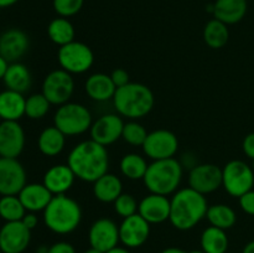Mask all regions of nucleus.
<instances>
[{
	"label": "nucleus",
	"instance_id": "11",
	"mask_svg": "<svg viewBox=\"0 0 254 253\" xmlns=\"http://www.w3.org/2000/svg\"><path fill=\"white\" fill-rule=\"evenodd\" d=\"M26 185V171L17 159L0 158V195H19Z\"/></svg>",
	"mask_w": 254,
	"mask_h": 253
},
{
	"label": "nucleus",
	"instance_id": "17",
	"mask_svg": "<svg viewBox=\"0 0 254 253\" xmlns=\"http://www.w3.org/2000/svg\"><path fill=\"white\" fill-rule=\"evenodd\" d=\"M124 122L118 114H104L91 126V139L107 146L122 138Z\"/></svg>",
	"mask_w": 254,
	"mask_h": 253
},
{
	"label": "nucleus",
	"instance_id": "10",
	"mask_svg": "<svg viewBox=\"0 0 254 253\" xmlns=\"http://www.w3.org/2000/svg\"><path fill=\"white\" fill-rule=\"evenodd\" d=\"M141 148L153 160L174 158L179 150L178 136L168 129H158L148 134Z\"/></svg>",
	"mask_w": 254,
	"mask_h": 253
},
{
	"label": "nucleus",
	"instance_id": "18",
	"mask_svg": "<svg viewBox=\"0 0 254 253\" xmlns=\"http://www.w3.org/2000/svg\"><path fill=\"white\" fill-rule=\"evenodd\" d=\"M171 202L168 196L150 193L139 202L138 213L150 225L163 223L170 218Z\"/></svg>",
	"mask_w": 254,
	"mask_h": 253
},
{
	"label": "nucleus",
	"instance_id": "22",
	"mask_svg": "<svg viewBox=\"0 0 254 253\" xmlns=\"http://www.w3.org/2000/svg\"><path fill=\"white\" fill-rule=\"evenodd\" d=\"M247 9V0H216L212 5V14L215 19L226 25H233L246 16Z\"/></svg>",
	"mask_w": 254,
	"mask_h": 253
},
{
	"label": "nucleus",
	"instance_id": "2",
	"mask_svg": "<svg viewBox=\"0 0 254 253\" xmlns=\"http://www.w3.org/2000/svg\"><path fill=\"white\" fill-rule=\"evenodd\" d=\"M170 202L169 221L180 231H188L197 226V223L206 217L208 210L205 195L197 192L190 186L176 191Z\"/></svg>",
	"mask_w": 254,
	"mask_h": 253
},
{
	"label": "nucleus",
	"instance_id": "7",
	"mask_svg": "<svg viewBox=\"0 0 254 253\" xmlns=\"http://www.w3.org/2000/svg\"><path fill=\"white\" fill-rule=\"evenodd\" d=\"M222 186L227 193L238 198L253 190L254 171L252 166L242 160L228 161L222 169Z\"/></svg>",
	"mask_w": 254,
	"mask_h": 253
},
{
	"label": "nucleus",
	"instance_id": "51",
	"mask_svg": "<svg viewBox=\"0 0 254 253\" xmlns=\"http://www.w3.org/2000/svg\"><path fill=\"white\" fill-rule=\"evenodd\" d=\"M0 253H2V251H1V250H0Z\"/></svg>",
	"mask_w": 254,
	"mask_h": 253
},
{
	"label": "nucleus",
	"instance_id": "13",
	"mask_svg": "<svg viewBox=\"0 0 254 253\" xmlns=\"http://www.w3.org/2000/svg\"><path fill=\"white\" fill-rule=\"evenodd\" d=\"M88 240L91 247L103 253L108 252L121 242L119 227L111 218H99L89 228Z\"/></svg>",
	"mask_w": 254,
	"mask_h": 253
},
{
	"label": "nucleus",
	"instance_id": "48",
	"mask_svg": "<svg viewBox=\"0 0 254 253\" xmlns=\"http://www.w3.org/2000/svg\"><path fill=\"white\" fill-rule=\"evenodd\" d=\"M84 253H103V252H101V251H98V250H96V248L91 247L89 250H87Z\"/></svg>",
	"mask_w": 254,
	"mask_h": 253
},
{
	"label": "nucleus",
	"instance_id": "3",
	"mask_svg": "<svg viewBox=\"0 0 254 253\" xmlns=\"http://www.w3.org/2000/svg\"><path fill=\"white\" fill-rule=\"evenodd\" d=\"M155 99L151 89L141 83L129 82L128 84L117 88L113 97L116 111L121 116L135 121L148 116L153 109Z\"/></svg>",
	"mask_w": 254,
	"mask_h": 253
},
{
	"label": "nucleus",
	"instance_id": "41",
	"mask_svg": "<svg viewBox=\"0 0 254 253\" xmlns=\"http://www.w3.org/2000/svg\"><path fill=\"white\" fill-rule=\"evenodd\" d=\"M242 148L246 155L254 160V131L246 135V138L243 139Z\"/></svg>",
	"mask_w": 254,
	"mask_h": 253
},
{
	"label": "nucleus",
	"instance_id": "14",
	"mask_svg": "<svg viewBox=\"0 0 254 253\" xmlns=\"http://www.w3.org/2000/svg\"><path fill=\"white\" fill-rule=\"evenodd\" d=\"M31 241V231L21 222H6L0 228V250L2 253H22Z\"/></svg>",
	"mask_w": 254,
	"mask_h": 253
},
{
	"label": "nucleus",
	"instance_id": "37",
	"mask_svg": "<svg viewBox=\"0 0 254 253\" xmlns=\"http://www.w3.org/2000/svg\"><path fill=\"white\" fill-rule=\"evenodd\" d=\"M84 0H54V9L61 17H69L81 11Z\"/></svg>",
	"mask_w": 254,
	"mask_h": 253
},
{
	"label": "nucleus",
	"instance_id": "23",
	"mask_svg": "<svg viewBox=\"0 0 254 253\" xmlns=\"http://www.w3.org/2000/svg\"><path fill=\"white\" fill-rule=\"evenodd\" d=\"M87 94L91 99L97 102H106L113 99L117 87L111 76L106 73H93L87 78L84 84Z\"/></svg>",
	"mask_w": 254,
	"mask_h": 253
},
{
	"label": "nucleus",
	"instance_id": "49",
	"mask_svg": "<svg viewBox=\"0 0 254 253\" xmlns=\"http://www.w3.org/2000/svg\"><path fill=\"white\" fill-rule=\"evenodd\" d=\"M189 253H206L205 251H202V250H193V251H191V252H189Z\"/></svg>",
	"mask_w": 254,
	"mask_h": 253
},
{
	"label": "nucleus",
	"instance_id": "30",
	"mask_svg": "<svg viewBox=\"0 0 254 253\" xmlns=\"http://www.w3.org/2000/svg\"><path fill=\"white\" fill-rule=\"evenodd\" d=\"M230 39V31L225 22L212 19L206 24L203 29V40L211 49H222Z\"/></svg>",
	"mask_w": 254,
	"mask_h": 253
},
{
	"label": "nucleus",
	"instance_id": "40",
	"mask_svg": "<svg viewBox=\"0 0 254 253\" xmlns=\"http://www.w3.org/2000/svg\"><path fill=\"white\" fill-rule=\"evenodd\" d=\"M47 253H76V250L68 242H57L49 247Z\"/></svg>",
	"mask_w": 254,
	"mask_h": 253
},
{
	"label": "nucleus",
	"instance_id": "34",
	"mask_svg": "<svg viewBox=\"0 0 254 253\" xmlns=\"http://www.w3.org/2000/svg\"><path fill=\"white\" fill-rule=\"evenodd\" d=\"M50 103L46 97L42 93H35L26 98L25 103V116L30 119H41L49 113Z\"/></svg>",
	"mask_w": 254,
	"mask_h": 253
},
{
	"label": "nucleus",
	"instance_id": "50",
	"mask_svg": "<svg viewBox=\"0 0 254 253\" xmlns=\"http://www.w3.org/2000/svg\"><path fill=\"white\" fill-rule=\"evenodd\" d=\"M253 161V164H252V169H253V171H254V160H252Z\"/></svg>",
	"mask_w": 254,
	"mask_h": 253
},
{
	"label": "nucleus",
	"instance_id": "44",
	"mask_svg": "<svg viewBox=\"0 0 254 253\" xmlns=\"http://www.w3.org/2000/svg\"><path fill=\"white\" fill-rule=\"evenodd\" d=\"M160 253H188V252H185V251L178 247H169V248H165L164 251H161Z\"/></svg>",
	"mask_w": 254,
	"mask_h": 253
},
{
	"label": "nucleus",
	"instance_id": "15",
	"mask_svg": "<svg viewBox=\"0 0 254 253\" xmlns=\"http://www.w3.org/2000/svg\"><path fill=\"white\" fill-rule=\"evenodd\" d=\"M150 236V223L139 213L123 218L119 226V238L127 248H138L148 241Z\"/></svg>",
	"mask_w": 254,
	"mask_h": 253
},
{
	"label": "nucleus",
	"instance_id": "33",
	"mask_svg": "<svg viewBox=\"0 0 254 253\" xmlns=\"http://www.w3.org/2000/svg\"><path fill=\"white\" fill-rule=\"evenodd\" d=\"M26 215L24 205L20 201L19 196H1L0 198V217L6 222L21 221Z\"/></svg>",
	"mask_w": 254,
	"mask_h": 253
},
{
	"label": "nucleus",
	"instance_id": "31",
	"mask_svg": "<svg viewBox=\"0 0 254 253\" xmlns=\"http://www.w3.org/2000/svg\"><path fill=\"white\" fill-rule=\"evenodd\" d=\"M47 34L50 40L60 47L74 41V27L66 17H57L52 20L47 27Z\"/></svg>",
	"mask_w": 254,
	"mask_h": 253
},
{
	"label": "nucleus",
	"instance_id": "19",
	"mask_svg": "<svg viewBox=\"0 0 254 253\" xmlns=\"http://www.w3.org/2000/svg\"><path fill=\"white\" fill-rule=\"evenodd\" d=\"M30 40L22 30L10 29L0 35V56L7 62H16L29 50Z\"/></svg>",
	"mask_w": 254,
	"mask_h": 253
},
{
	"label": "nucleus",
	"instance_id": "43",
	"mask_svg": "<svg viewBox=\"0 0 254 253\" xmlns=\"http://www.w3.org/2000/svg\"><path fill=\"white\" fill-rule=\"evenodd\" d=\"M7 67H9V62L4 59L2 56H0V79L4 78L5 73L7 71Z\"/></svg>",
	"mask_w": 254,
	"mask_h": 253
},
{
	"label": "nucleus",
	"instance_id": "54",
	"mask_svg": "<svg viewBox=\"0 0 254 253\" xmlns=\"http://www.w3.org/2000/svg\"><path fill=\"white\" fill-rule=\"evenodd\" d=\"M0 9H1V7H0Z\"/></svg>",
	"mask_w": 254,
	"mask_h": 253
},
{
	"label": "nucleus",
	"instance_id": "55",
	"mask_svg": "<svg viewBox=\"0 0 254 253\" xmlns=\"http://www.w3.org/2000/svg\"><path fill=\"white\" fill-rule=\"evenodd\" d=\"M0 158H1V156H0Z\"/></svg>",
	"mask_w": 254,
	"mask_h": 253
},
{
	"label": "nucleus",
	"instance_id": "53",
	"mask_svg": "<svg viewBox=\"0 0 254 253\" xmlns=\"http://www.w3.org/2000/svg\"><path fill=\"white\" fill-rule=\"evenodd\" d=\"M226 253H228V252H226Z\"/></svg>",
	"mask_w": 254,
	"mask_h": 253
},
{
	"label": "nucleus",
	"instance_id": "6",
	"mask_svg": "<svg viewBox=\"0 0 254 253\" xmlns=\"http://www.w3.org/2000/svg\"><path fill=\"white\" fill-rule=\"evenodd\" d=\"M54 126L66 136L86 133L92 126V114L83 104L68 102L59 107L54 117Z\"/></svg>",
	"mask_w": 254,
	"mask_h": 253
},
{
	"label": "nucleus",
	"instance_id": "12",
	"mask_svg": "<svg viewBox=\"0 0 254 253\" xmlns=\"http://www.w3.org/2000/svg\"><path fill=\"white\" fill-rule=\"evenodd\" d=\"M189 186L202 195L215 192L222 186V169L215 164H197L189 174Z\"/></svg>",
	"mask_w": 254,
	"mask_h": 253
},
{
	"label": "nucleus",
	"instance_id": "9",
	"mask_svg": "<svg viewBox=\"0 0 254 253\" xmlns=\"http://www.w3.org/2000/svg\"><path fill=\"white\" fill-rule=\"evenodd\" d=\"M74 91L73 77L64 69H55L50 72L42 83V94L55 106L68 103Z\"/></svg>",
	"mask_w": 254,
	"mask_h": 253
},
{
	"label": "nucleus",
	"instance_id": "36",
	"mask_svg": "<svg viewBox=\"0 0 254 253\" xmlns=\"http://www.w3.org/2000/svg\"><path fill=\"white\" fill-rule=\"evenodd\" d=\"M114 210L121 217L127 218L138 213V202L130 193H122L116 201H114Z\"/></svg>",
	"mask_w": 254,
	"mask_h": 253
},
{
	"label": "nucleus",
	"instance_id": "5",
	"mask_svg": "<svg viewBox=\"0 0 254 253\" xmlns=\"http://www.w3.org/2000/svg\"><path fill=\"white\" fill-rule=\"evenodd\" d=\"M183 179V165L175 158L154 160L144 175V185L150 193L168 196L175 193Z\"/></svg>",
	"mask_w": 254,
	"mask_h": 253
},
{
	"label": "nucleus",
	"instance_id": "46",
	"mask_svg": "<svg viewBox=\"0 0 254 253\" xmlns=\"http://www.w3.org/2000/svg\"><path fill=\"white\" fill-rule=\"evenodd\" d=\"M106 253H130V252L128 251V248L118 247V246H117V247L112 248L111 251H108V252H106Z\"/></svg>",
	"mask_w": 254,
	"mask_h": 253
},
{
	"label": "nucleus",
	"instance_id": "29",
	"mask_svg": "<svg viewBox=\"0 0 254 253\" xmlns=\"http://www.w3.org/2000/svg\"><path fill=\"white\" fill-rule=\"evenodd\" d=\"M206 218L211 226L225 231L232 228L237 222V215L235 210L225 203H216V205L210 206L206 213Z\"/></svg>",
	"mask_w": 254,
	"mask_h": 253
},
{
	"label": "nucleus",
	"instance_id": "24",
	"mask_svg": "<svg viewBox=\"0 0 254 253\" xmlns=\"http://www.w3.org/2000/svg\"><path fill=\"white\" fill-rule=\"evenodd\" d=\"M122 193H123V184L121 179L114 174H104L93 183V195L101 202H114Z\"/></svg>",
	"mask_w": 254,
	"mask_h": 253
},
{
	"label": "nucleus",
	"instance_id": "38",
	"mask_svg": "<svg viewBox=\"0 0 254 253\" xmlns=\"http://www.w3.org/2000/svg\"><path fill=\"white\" fill-rule=\"evenodd\" d=\"M240 206L246 213L254 216V190L248 191L240 197Z\"/></svg>",
	"mask_w": 254,
	"mask_h": 253
},
{
	"label": "nucleus",
	"instance_id": "1",
	"mask_svg": "<svg viewBox=\"0 0 254 253\" xmlns=\"http://www.w3.org/2000/svg\"><path fill=\"white\" fill-rule=\"evenodd\" d=\"M67 165L72 169L76 178L94 183L108 173V151L106 146L92 139L81 141L69 153Z\"/></svg>",
	"mask_w": 254,
	"mask_h": 253
},
{
	"label": "nucleus",
	"instance_id": "28",
	"mask_svg": "<svg viewBox=\"0 0 254 253\" xmlns=\"http://www.w3.org/2000/svg\"><path fill=\"white\" fill-rule=\"evenodd\" d=\"M227 235L225 230L210 226L205 228L201 235V250L206 253H226L228 250Z\"/></svg>",
	"mask_w": 254,
	"mask_h": 253
},
{
	"label": "nucleus",
	"instance_id": "8",
	"mask_svg": "<svg viewBox=\"0 0 254 253\" xmlns=\"http://www.w3.org/2000/svg\"><path fill=\"white\" fill-rule=\"evenodd\" d=\"M60 66L69 73H84L92 67L94 55L91 47L83 42L72 41L59 49L57 54Z\"/></svg>",
	"mask_w": 254,
	"mask_h": 253
},
{
	"label": "nucleus",
	"instance_id": "25",
	"mask_svg": "<svg viewBox=\"0 0 254 253\" xmlns=\"http://www.w3.org/2000/svg\"><path fill=\"white\" fill-rule=\"evenodd\" d=\"M25 103L26 98L22 93L10 89L0 92V118L17 122L25 114Z\"/></svg>",
	"mask_w": 254,
	"mask_h": 253
},
{
	"label": "nucleus",
	"instance_id": "39",
	"mask_svg": "<svg viewBox=\"0 0 254 253\" xmlns=\"http://www.w3.org/2000/svg\"><path fill=\"white\" fill-rule=\"evenodd\" d=\"M111 78H112V81H113V83L116 84L117 88L126 86V84H128L129 82H130L129 73L123 68L114 69L111 74Z\"/></svg>",
	"mask_w": 254,
	"mask_h": 253
},
{
	"label": "nucleus",
	"instance_id": "16",
	"mask_svg": "<svg viewBox=\"0 0 254 253\" xmlns=\"http://www.w3.org/2000/svg\"><path fill=\"white\" fill-rule=\"evenodd\" d=\"M25 146V131L17 122L0 123V156L17 159Z\"/></svg>",
	"mask_w": 254,
	"mask_h": 253
},
{
	"label": "nucleus",
	"instance_id": "4",
	"mask_svg": "<svg viewBox=\"0 0 254 253\" xmlns=\"http://www.w3.org/2000/svg\"><path fill=\"white\" fill-rule=\"evenodd\" d=\"M82 210L76 200L64 193L54 195L44 210V222L46 227L57 235H68L79 226Z\"/></svg>",
	"mask_w": 254,
	"mask_h": 253
},
{
	"label": "nucleus",
	"instance_id": "21",
	"mask_svg": "<svg viewBox=\"0 0 254 253\" xmlns=\"http://www.w3.org/2000/svg\"><path fill=\"white\" fill-rule=\"evenodd\" d=\"M17 196L24 205L25 210L29 212L44 211L54 197V195L44 184L37 183L26 184Z\"/></svg>",
	"mask_w": 254,
	"mask_h": 253
},
{
	"label": "nucleus",
	"instance_id": "45",
	"mask_svg": "<svg viewBox=\"0 0 254 253\" xmlns=\"http://www.w3.org/2000/svg\"><path fill=\"white\" fill-rule=\"evenodd\" d=\"M242 253H254V240L251 241V242H248L247 245L245 246Z\"/></svg>",
	"mask_w": 254,
	"mask_h": 253
},
{
	"label": "nucleus",
	"instance_id": "52",
	"mask_svg": "<svg viewBox=\"0 0 254 253\" xmlns=\"http://www.w3.org/2000/svg\"><path fill=\"white\" fill-rule=\"evenodd\" d=\"M0 119H1V118H0ZM0 123H1V122H0Z\"/></svg>",
	"mask_w": 254,
	"mask_h": 253
},
{
	"label": "nucleus",
	"instance_id": "26",
	"mask_svg": "<svg viewBox=\"0 0 254 253\" xmlns=\"http://www.w3.org/2000/svg\"><path fill=\"white\" fill-rule=\"evenodd\" d=\"M2 79L7 89L19 92V93H25L29 91L32 82L29 68L20 62L10 63Z\"/></svg>",
	"mask_w": 254,
	"mask_h": 253
},
{
	"label": "nucleus",
	"instance_id": "47",
	"mask_svg": "<svg viewBox=\"0 0 254 253\" xmlns=\"http://www.w3.org/2000/svg\"><path fill=\"white\" fill-rule=\"evenodd\" d=\"M19 0H0V7H7L14 5L15 2H17Z\"/></svg>",
	"mask_w": 254,
	"mask_h": 253
},
{
	"label": "nucleus",
	"instance_id": "42",
	"mask_svg": "<svg viewBox=\"0 0 254 253\" xmlns=\"http://www.w3.org/2000/svg\"><path fill=\"white\" fill-rule=\"evenodd\" d=\"M21 222L24 223V225L26 226L30 231H31L37 226V223H39V218H37V216L35 215V212H29L24 216V218L21 220Z\"/></svg>",
	"mask_w": 254,
	"mask_h": 253
},
{
	"label": "nucleus",
	"instance_id": "27",
	"mask_svg": "<svg viewBox=\"0 0 254 253\" xmlns=\"http://www.w3.org/2000/svg\"><path fill=\"white\" fill-rule=\"evenodd\" d=\"M66 144V135L56 126H47L41 131L37 140L39 150L46 156H56L61 154Z\"/></svg>",
	"mask_w": 254,
	"mask_h": 253
},
{
	"label": "nucleus",
	"instance_id": "32",
	"mask_svg": "<svg viewBox=\"0 0 254 253\" xmlns=\"http://www.w3.org/2000/svg\"><path fill=\"white\" fill-rule=\"evenodd\" d=\"M148 166L145 159L136 153L126 154L121 160L122 174L130 180H143Z\"/></svg>",
	"mask_w": 254,
	"mask_h": 253
},
{
	"label": "nucleus",
	"instance_id": "20",
	"mask_svg": "<svg viewBox=\"0 0 254 253\" xmlns=\"http://www.w3.org/2000/svg\"><path fill=\"white\" fill-rule=\"evenodd\" d=\"M76 175L72 169L64 164L51 166L44 175V185L52 195H62L72 188Z\"/></svg>",
	"mask_w": 254,
	"mask_h": 253
},
{
	"label": "nucleus",
	"instance_id": "35",
	"mask_svg": "<svg viewBox=\"0 0 254 253\" xmlns=\"http://www.w3.org/2000/svg\"><path fill=\"white\" fill-rule=\"evenodd\" d=\"M148 134L149 133L146 131V129L144 128L140 123H138V122L135 121H130L128 122V123H124L122 138H123L127 143L130 144V145L143 146Z\"/></svg>",
	"mask_w": 254,
	"mask_h": 253
}]
</instances>
